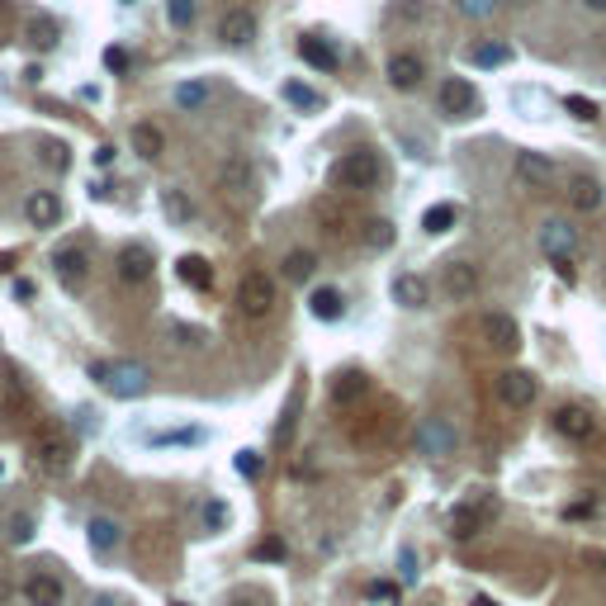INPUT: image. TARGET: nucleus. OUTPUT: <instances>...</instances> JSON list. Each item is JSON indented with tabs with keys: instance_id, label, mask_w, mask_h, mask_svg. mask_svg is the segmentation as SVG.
Instances as JSON below:
<instances>
[{
	"instance_id": "nucleus-3",
	"label": "nucleus",
	"mask_w": 606,
	"mask_h": 606,
	"mask_svg": "<svg viewBox=\"0 0 606 606\" xmlns=\"http://www.w3.org/2000/svg\"><path fill=\"white\" fill-rule=\"evenodd\" d=\"M493 516H497V497H493V493H474V497H465V503L455 507V516H450V535L469 540V535H478L484 526H493Z\"/></svg>"
},
{
	"instance_id": "nucleus-44",
	"label": "nucleus",
	"mask_w": 606,
	"mask_h": 606,
	"mask_svg": "<svg viewBox=\"0 0 606 606\" xmlns=\"http://www.w3.org/2000/svg\"><path fill=\"white\" fill-rule=\"evenodd\" d=\"M455 10L469 19H488V14H497V0H455Z\"/></svg>"
},
{
	"instance_id": "nucleus-17",
	"label": "nucleus",
	"mask_w": 606,
	"mask_h": 606,
	"mask_svg": "<svg viewBox=\"0 0 606 606\" xmlns=\"http://www.w3.org/2000/svg\"><path fill=\"white\" fill-rule=\"evenodd\" d=\"M218 38H223V43L227 48H242V43H252V38H256V14L252 10H227L223 19H218Z\"/></svg>"
},
{
	"instance_id": "nucleus-50",
	"label": "nucleus",
	"mask_w": 606,
	"mask_h": 606,
	"mask_svg": "<svg viewBox=\"0 0 606 606\" xmlns=\"http://www.w3.org/2000/svg\"><path fill=\"white\" fill-rule=\"evenodd\" d=\"M393 14H403V19H422V14H427V0H403V5L393 10Z\"/></svg>"
},
{
	"instance_id": "nucleus-35",
	"label": "nucleus",
	"mask_w": 606,
	"mask_h": 606,
	"mask_svg": "<svg viewBox=\"0 0 606 606\" xmlns=\"http://www.w3.org/2000/svg\"><path fill=\"white\" fill-rule=\"evenodd\" d=\"M284 100L294 104V110H303V114L322 110V95H318V91H308L303 81H284Z\"/></svg>"
},
{
	"instance_id": "nucleus-56",
	"label": "nucleus",
	"mask_w": 606,
	"mask_h": 606,
	"mask_svg": "<svg viewBox=\"0 0 606 606\" xmlns=\"http://www.w3.org/2000/svg\"><path fill=\"white\" fill-rule=\"evenodd\" d=\"M582 5H588V10H606V0H582Z\"/></svg>"
},
{
	"instance_id": "nucleus-49",
	"label": "nucleus",
	"mask_w": 606,
	"mask_h": 606,
	"mask_svg": "<svg viewBox=\"0 0 606 606\" xmlns=\"http://www.w3.org/2000/svg\"><path fill=\"white\" fill-rule=\"evenodd\" d=\"M185 441H199V431H166V436H157V446H185Z\"/></svg>"
},
{
	"instance_id": "nucleus-33",
	"label": "nucleus",
	"mask_w": 606,
	"mask_h": 606,
	"mask_svg": "<svg viewBox=\"0 0 606 606\" xmlns=\"http://www.w3.org/2000/svg\"><path fill=\"white\" fill-rule=\"evenodd\" d=\"M455 223H459V208H455V204H431L427 214H422V227H427L431 237H436V233H450Z\"/></svg>"
},
{
	"instance_id": "nucleus-37",
	"label": "nucleus",
	"mask_w": 606,
	"mask_h": 606,
	"mask_svg": "<svg viewBox=\"0 0 606 606\" xmlns=\"http://www.w3.org/2000/svg\"><path fill=\"white\" fill-rule=\"evenodd\" d=\"M318 218H322V227H327L332 237L346 233V208H341L337 199H322V204H318Z\"/></svg>"
},
{
	"instance_id": "nucleus-43",
	"label": "nucleus",
	"mask_w": 606,
	"mask_h": 606,
	"mask_svg": "<svg viewBox=\"0 0 606 606\" xmlns=\"http://www.w3.org/2000/svg\"><path fill=\"white\" fill-rule=\"evenodd\" d=\"M171 337H176V341H180L185 351H199V346L208 341V337H204L199 327H185V322H171Z\"/></svg>"
},
{
	"instance_id": "nucleus-51",
	"label": "nucleus",
	"mask_w": 606,
	"mask_h": 606,
	"mask_svg": "<svg viewBox=\"0 0 606 606\" xmlns=\"http://www.w3.org/2000/svg\"><path fill=\"white\" fill-rule=\"evenodd\" d=\"M592 512H597L592 503H578V507H569V512H563V516H573V521H578V516H592Z\"/></svg>"
},
{
	"instance_id": "nucleus-55",
	"label": "nucleus",
	"mask_w": 606,
	"mask_h": 606,
	"mask_svg": "<svg viewBox=\"0 0 606 606\" xmlns=\"http://www.w3.org/2000/svg\"><path fill=\"white\" fill-rule=\"evenodd\" d=\"M5 19H10V0H0V24H5Z\"/></svg>"
},
{
	"instance_id": "nucleus-28",
	"label": "nucleus",
	"mask_w": 606,
	"mask_h": 606,
	"mask_svg": "<svg viewBox=\"0 0 606 606\" xmlns=\"http://www.w3.org/2000/svg\"><path fill=\"white\" fill-rule=\"evenodd\" d=\"M569 204L578 208V214H597V208H601V185H597L592 176H573V185H569Z\"/></svg>"
},
{
	"instance_id": "nucleus-7",
	"label": "nucleus",
	"mask_w": 606,
	"mask_h": 606,
	"mask_svg": "<svg viewBox=\"0 0 606 606\" xmlns=\"http://www.w3.org/2000/svg\"><path fill=\"white\" fill-rule=\"evenodd\" d=\"M478 337H484V346L497 351V355H516L521 327H516L512 313H484V318H478Z\"/></svg>"
},
{
	"instance_id": "nucleus-9",
	"label": "nucleus",
	"mask_w": 606,
	"mask_h": 606,
	"mask_svg": "<svg viewBox=\"0 0 606 606\" xmlns=\"http://www.w3.org/2000/svg\"><path fill=\"white\" fill-rule=\"evenodd\" d=\"M497 399H503L507 408H531L540 399V384H535V374L531 370H503L497 374Z\"/></svg>"
},
{
	"instance_id": "nucleus-46",
	"label": "nucleus",
	"mask_w": 606,
	"mask_h": 606,
	"mask_svg": "<svg viewBox=\"0 0 606 606\" xmlns=\"http://www.w3.org/2000/svg\"><path fill=\"white\" fill-rule=\"evenodd\" d=\"M5 531H10L14 545H24V540H34V516H10V521H5Z\"/></svg>"
},
{
	"instance_id": "nucleus-31",
	"label": "nucleus",
	"mask_w": 606,
	"mask_h": 606,
	"mask_svg": "<svg viewBox=\"0 0 606 606\" xmlns=\"http://www.w3.org/2000/svg\"><path fill=\"white\" fill-rule=\"evenodd\" d=\"M465 57L474 62V67H503V62H512V48H507V43H497V38H488V43L465 48Z\"/></svg>"
},
{
	"instance_id": "nucleus-52",
	"label": "nucleus",
	"mask_w": 606,
	"mask_h": 606,
	"mask_svg": "<svg viewBox=\"0 0 606 606\" xmlns=\"http://www.w3.org/2000/svg\"><path fill=\"white\" fill-rule=\"evenodd\" d=\"M95 161H100V166H110V161H114V148H110V142H104V148H95Z\"/></svg>"
},
{
	"instance_id": "nucleus-5",
	"label": "nucleus",
	"mask_w": 606,
	"mask_h": 606,
	"mask_svg": "<svg viewBox=\"0 0 606 606\" xmlns=\"http://www.w3.org/2000/svg\"><path fill=\"white\" fill-rule=\"evenodd\" d=\"M29 459H34L38 474H62L72 465V441H67V436H57V431H38L34 446H29Z\"/></svg>"
},
{
	"instance_id": "nucleus-10",
	"label": "nucleus",
	"mask_w": 606,
	"mask_h": 606,
	"mask_svg": "<svg viewBox=\"0 0 606 606\" xmlns=\"http://www.w3.org/2000/svg\"><path fill=\"white\" fill-rule=\"evenodd\" d=\"M455 446H459V436H455V427L446 422V417H427V422L417 427V450L422 455L446 459V455H455Z\"/></svg>"
},
{
	"instance_id": "nucleus-18",
	"label": "nucleus",
	"mask_w": 606,
	"mask_h": 606,
	"mask_svg": "<svg viewBox=\"0 0 606 606\" xmlns=\"http://www.w3.org/2000/svg\"><path fill=\"white\" fill-rule=\"evenodd\" d=\"M53 270H57V280L67 289H81L86 284V270H91V256L81 252V246H62V252L53 256Z\"/></svg>"
},
{
	"instance_id": "nucleus-27",
	"label": "nucleus",
	"mask_w": 606,
	"mask_h": 606,
	"mask_svg": "<svg viewBox=\"0 0 606 606\" xmlns=\"http://www.w3.org/2000/svg\"><path fill=\"white\" fill-rule=\"evenodd\" d=\"M223 190H227V199H237V204L252 195V166H246L242 157H233L223 166Z\"/></svg>"
},
{
	"instance_id": "nucleus-34",
	"label": "nucleus",
	"mask_w": 606,
	"mask_h": 606,
	"mask_svg": "<svg viewBox=\"0 0 606 606\" xmlns=\"http://www.w3.org/2000/svg\"><path fill=\"white\" fill-rule=\"evenodd\" d=\"M313 270H318V256H313V252H289V256H284V280H289V284L313 280Z\"/></svg>"
},
{
	"instance_id": "nucleus-16",
	"label": "nucleus",
	"mask_w": 606,
	"mask_h": 606,
	"mask_svg": "<svg viewBox=\"0 0 606 606\" xmlns=\"http://www.w3.org/2000/svg\"><path fill=\"white\" fill-rule=\"evenodd\" d=\"M157 270V256L148 252V246H123L119 252V280L123 284H148Z\"/></svg>"
},
{
	"instance_id": "nucleus-11",
	"label": "nucleus",
	"mask_w": 606,
	"mask_h": 606,
	"mask_svg": "<svg viewBox=\"0 0 606 606\" xmlns=\"http://www.w3.org/2000/svg\"><path fill=\"white\" fill-rule=\"evenodd\" d=\"M133 554H138V563H142V569H161V563H171V554H176V545H171V531H161V526L142 531V535L133 540Z\"/></svg>"
},
{
	"instance_id": "nucleus-57",
	"label": "nucleus",
	"mask_w": 606,
	"mask_h": 606,
	"mask_svg": "<svg viewBox=\"0 0 606 606\" xmlns=\"http://www.w3.org/2000/svg\"><path fill=\"white\" fill-rule=\"evenodd\" d=\"M10 597V582H0V601H5Z\"/></svg>"
},
{
	"instance_id": "nucleus-4",
	"label": "nucleus",
	"mask_w": 606,
	"mask_h": 606,
	"mask_svg": "<svg viewBox=\"0 0 606 606\" xmlns=\"http://www.w3.org/2000/svg\"><path fill=\"white\" fill-rule=\"evenodd\" d=\"M436 104H441V114L446 119H469V114H478V91H474V81H465V76H446L441 81V91H436Z\"/></svg>"
},
{
	"instance_id": "nucleus-32",
	"label": "nucleus",
	"mask_w": 606,
	"mask_h": 606,
	"mask_svg": "<svg viewBox=\"0 0 606 606\" xmlns=\"http://www.w3.org/2000/svg\"><path fill=\"white\" fill-rule=\"evenodd\" d=\"M57 38H62V29H57V19H53V14H34V19H29V43H34L38 53L57 48Z\"/></svg>"
},
{
	"instance_id": "nucleus-2",
	"label": "nucleus",
	"mask_w": 606,
	"mask_h": 606,
	"mask_svg": "<svg viewBox=\"0 0 606 606\" xmlns=\"http://www.w3.org/2000/svg\"><path fill=\"white\" fill-rule=\"evenodd\" d=\"M380 180H384V161L370 148H355L332 166V185H337V190H374Z\"/></svg>"
},
{
	"instance_id": "nucleus-54",
	"label": "nucleus",
	"mask_w": 606,
	"mask_h": 606,
	"mask_svg": "<svg viewBox=\"0 0 606 606\" xmlns=\"http://www.w3.org/2000/svg\"><path fill=\"white\" fill-rule=\"evenodd\" d=\"M10 265H14V256H10V252H0V270H10Z\"/></svg>"
},
{
	"instance_id": "nucleus-47",
	"label": "nucleus",
	"mask_w": 606,
	"mask_h": 606,
	"mask_svg": "<svg viewBox=\"0 0 606 606\" xmlns=\"http://www.w3.org/2000/svg\"><path fill=\"white\" fill-rule=\"evenodd\" d=\"M289 550H284V540H261L256 545V559H284Z\"/></svg>"
},
{
	"instance_id": "nucleus-25",
	"label": "nucleus",
	"mask_w": 606,
	"mask_h": 606,
	"mask_svg": "<svg viewBox=\"0 0 606 606\" xmlns=\"http://www.w3.org/2000/svg\"><path fill=\"white\" fill-rule=\"evenodd\" d=\"M176 275L190 284V289H214V265H208L199 252H185V256L176 261Z\"/></svg>"
},
{
	"instance_id": "nucleus-48",
	"label": "nucleus",
	"mask_w": 606,
	"mask_h": 606,
	"mask_svg": "<svg viewBox=\"0 0 606 606\" xmlns=\"http://www.w3.org/2000/svg\"><path fill=\"white\" fill-rule=\"evenodd\" d=\"M104 67H110V72H129V53H123V48H104Z\"/></svg>"
},
{
	"instance_id": "nucleus-58",
	"label": "nucleus",
	"mask_w": 606,
	"mask_h": 606,
	"mask_svg": "<svg viewBox=\"0 0 606 606\" xmlns=\"http://www.w3.org/2000/svg\"><path fill=\"white\" fill-rule=\"evenodd\" d=\"M171 606H190V601H171Z\"/></svg>"
},
{
	"instance_id": "nucleus-19",
	"label": "nucleus",
	"mask_w": 606,
	"mask_h": 606,
	"mask_svg": "<svg viewBox=\"0 0 606 606\" xmlns=\"http://www.w3.org/2000/svg\"><path fill=\"white\" fill-rule=\"evenodd\" d=\"M62 597H67V588H62L57 573H29L24 578V601L29 606H62Z\"/></svg>"
},
{
	"instance_id": "nucleus-42",
	"label": "nucleus",
	"mask_w": 606,
	"mask_h": 606,
	"mask_svg": "<svg viewBox=\"0 0 606 606\" xmlns=\"http://www.w3.org/2000/svg\"><path fill=\"white\" fill-rule=\"evenodd\" d=\"M233 465H237V474H242V478H261L265 459H261L256 450H237V459H233Z\"/></svg>"
},
{
	"instance_id": "nucleus-6",
	"label": "nucleus",
	"mask_w": 606,
	"mask_h": 606,
	"mask_svg": "<svg viewBox=\"0 0 606 606\" xmlns=\"http://www.w3.org/2000/svg\"><path fill=\"white\" fill-rule=\"evenodd\" d=\"M237 308L246 313V318H270V308H275V280L261 275V270L242 275V284H237Z\"/></svg>"
},
{
	"instance_id": "nucleus-13",
	"label": "nucleus",
	"mask_w": 606,
	"mask_h": 606,
	"mask_svg": "<svg viewBox=\"0 0 606 606\" xmlns=\"http://www.w3.org/2000/svg\"><path fill=\"white\" fill-rule=\"evenodd\" d=\"M384 76H389L393 91H417V86H422V76H427V62L417 57V53H393Z\"/></svg>"
},
{
	"instance_id": "nucleus-40",
	"label": "nucleus",
	"mask_w": 606,
	"mask_h": 606,
	"mask_svg": "<svg viewBox=\"0 0 606 606\" xmlns=\"http://www.w3.org/2000/svg\"><path fill=\"white\" fill-rule=\"evenodd\" d=\"M166 19L176 29H190L195 24V0H166Z\"/></svg>"
},
{
	"instance_id": "nucleus-20",
	"label": "nucleus",
	"mask_w": 606,
	"mask_h": 606,
	"mask_svg": "<svg viewBox=\"0 0 606 606\" xmlns=\"http://www.w3.org/2000/svg\"><path fill=\"white\" fill-rule=\"evenodd\" d=\"M299 57L308 62V67H313V72H327V76H332V72H337V67H341V57H337V48H332V43H327V38H318V34H303V38H299Z\"/></svg>"
},
{
	"instance_id": "nucleus-14",
	"label": "nucleus",
	"mask_w": 606,
	"mask_h": 606,
	"mask_svg": "<svg viewBox=\"0 0 606 606\" xmlns=\"http://www.w3.org/2000/svg\"><path fill=\"white\" fill-rule=\"evenodd\" d=\"M554 431L563 436V441H592V436H597V417L588 408L569 403V408L554 412Z\"/></svg>"
},
{
	"instance_id": "nucleus-15",
	"label": "nucleus",
	"mask_w": 606,
	"mask_h": 606,
	"mask_svg": "<svg viewBox=\"0 0 606 606\" xmlns=\"http://www.w3.org/2000/svg\"><path fill=\"white\" fill-rule=\"evenodd\" d=\"M512 171H516V180H521V185H531V190H540V185H550V180H554V161H550L545 152H531V148H521V152H516V166H512Z\"/></svg>"
},
{
	"instance_id": "nucleus-30",
	"label": "nucleus",
	"mask_w": 606,
	"mask_h": 606,
	"mask_svg": "<svg viewBox=\"0 0 606 606\" xmlns=\"http://www.w3.org/2000/svg\"><path fill=\"white\" fill-rule=\"evenodd\" d=\"M365 393H370V380L361 370H341L337 384H332V399L337 403H355V399H365Z\"/></svg>"
},
{
	"instance_id": "nucleus-22",
	"label": "nucleus",
	"mask_w": 606,
	"mask_h": 606,
	"mask_svg": "<svg viewBox=\"0 0 606 606\" xmlns=\"http://www.w3.org/2000/svg\"><path fill=\"white\" fill-rule=\"evenodd\" d=\"M129 142H133V152H138L142 161H157V157L166 152V133L157 129V123H148V119L129 129Z\"/></svg>"
},
{
	"instance_id": "nucleus-12",
	"label": "nucleus",
	"mask_w": 606,
	"mask_h": 606,
	"mask_svg": "<svg viewBox=\"0 0 606 606\" xmlns=\"http://www.w3.org/2000/svg\"><path fill=\"white\" fill-rule=\"evenodd\" d=\"M478 284H484L478 265H469V261H446V270H441V289H446L450 299H474V294H478Z\"/></svg>"
},
{
	"instance_id": "nucleus-45",
	"label": "nucleus",
	"mask_w": 606,
	"mask_h": 606,
	"mask_svg": "<svg viewBox=\"0 0 606 606\" xmlns=\"http://www.w3.org/2000/svg\"><path fill=\"white\" fill-rule=\"evenodd\" d=\"M227 516H233V512H227V503H218V497H214V503H204V526L208 531H223Z\"/></svg>"
},
{
	"instance_id": "nucleus-53",
	"label": "nucleus",
	"mask_w": 606,
	"mask_h": 606,
	"mask_svg": "<svg viewBox=\"0 0 606 606\" xmlns=\"http://www.w3.org/2000/svg\"><path fill=\"white\" fill-rule=\"evenodd\" d=\"M469 606H497V601H493V597H488V592H478V597H474V601H469Z\"/></svg>"
},
{
	"instance_id": "nucleus-26",
	"label": "nucleus",
	"mask_w": 606,
	"mask_h": 606,
	"mask_svg": "<svg viewBox=\"0 0 606 606\" xmlns=\"http://www.w3.org/2000/svg\"><path fill=\"white\" fill-rule=\"evenodd\" d=\"M86 540H91V550L95 554H110L119 540H123V526L114 516H91V526H86Z\"/></svg>"
},
{
	"instance_id": "nucleus-41",
	"label": "nucleus",
	"mask_w": 606,
	"mask_h": 606,
	"mask_svg": "<svg viewBox=\"0 0 606 606\" xmlns=\"http://www.w3.org/2000/svg\"><path fill=\"white\" fill-rule=\"evenodd\" d=\"M563 110H569L573 119H582V123H592V119H597V104H592L588 95H563Z\"/></svg>"
},
{
	"instance_id": "nucleus-59",
	"label": "nucleus",
	"mask_w": 606,
	"mask_h": 606,
	"mask_svg": "<svg viewBox=\"0 0 606 606\" xmlns=\"http://www.w3.org/2000/svg\"><path fill=\"white\" fill-rule=\"evenodd\" d=\"M100 606H110V601H100Z\"/></svg>"
},
{
	"instance_id": "nucleus-39",
	"label": "nucleus",
	"mask_w": 606,
	"mask_h": 606,
	"mask_svg": "<svg viewBox=\"0 0 606 606\" xmlns=\"http://www.w3.org/2000/svg\"><path fill=\"white\" fill-rule=\"evenodd\" d=\"M204 100H208L204 81H185V86H176V104H180V110H199Z\"/></svg>"
},
{
	"instance_id": "nucleus-1",
	"label": "nucleus",
	"mask_w": 606,
	"mask_h": 606,
	"mask_svg": "<svg viewBox=\"0 0 606 606\" xmlns=\"http://www.w3.org/2000/svg\"><path fill=\"white\" fill-rule=\"evenodd\" d=\"M91 380L104 384L114 399H142L152 374H148V365H138V361H91Z\"/></svg>"
},
{
	"instance_id": "nucleus-36",
	"label": "nucleus",
	"mask_w": 606,
	"mask_h": 606,
	"mask_svg": "<svg viewBox=\"0 0 606 606\" xmlns=\"http://www.w3.org/2000/svg\"><path fill=\"white\" fill-rule=\"evenodd\" d=\"M38 157H43V166H53V171H67V166H72V148H67V142H38Z\"/></svg>"
},
{
	"instance_id": "nucleus-38",
	"label": "nucleus",
	"mask_w": 606,
	"mask_h": 606,
	"mask_svg": "<svg viewBox=\"0 0 606 606\" xmlns=\"http://www.w3.org/2000/svg\"><path fill=\"white\" fill-rule=\"evenodd\" d=\"M161 208H166V214H171L176 223H190V218H195V204L185 199L180 190H166V195H161Z\"/></svg>"
},
{
	"instance_id": "nucleus-8",
	"label": "nucleus",
	"mask_w": 606,
	"mask_h": 606,
	"mask_svg": "<svg viewBox=\"0 0 606 606\" xmlns=\"http://www.w3.org/2000/svg\"><path fill=\"white\" fill-rule=\"evenodd\" d=\"M540 252L550 261H573L578 256V227L569 218H545L540 223Z\"/></svg>"
},
{
	"instance_id": "nucleus-21",
	"label": "nucleus",
	"mask_w": 606,
	"mask_h": 606,
	"mask_svg": "<svg viewBox=\"0 0 606 606\" xmlns=\"http://www.w3.org/2000/svg\"><path fill=\"white\" fill-rule=\"evenodd\" d=\"M24 218H29L34 227H57V218H62V199H57V190H29V199H24Z\"/></svg>"
},
{
	"instance_id": "nucleus-29",
	"label": "nucleus",
	"mask_w": 606,
	"mask_h": 606,
	"mask_svg": "<svg viewBox=\"0 0 606 606\" xmlns=\"http://www.w3.org/2000/svg\"><path fill=\"white\" fill-rule=\"evenodd\" d=\"M393 237H399V227H393L389 218H370L361 227V246H365V252H389Z\"/></svg>"
},
{
	"instance_id": "nucleus-24",
	"label": "nucleus",
	"mask_w": 606,
	"mask_h": 606,
	"mask_svg": "<svg viewBox=\"0 0 606 606\" xmlns=\"http://www.w3.org/2000/svg\"><path fill=\"white\" fill-rule=\"evenodd\" d=\"M393 303H403V308H427V280L422 275H412V270H403V275H393Z\"/></svg>"
},
{
	"instance_id": "nucleus-23",
	"label": "nucleus",
	"mask_w": 606,
	"mask_h": 606,
	"mask_svg": "<svg viewBox=\"0 0 606 606\" xmlns=\"http://www.w3.org/2000/svg\"><path fill=\"white\" fill-rule=\"evenodd\" d=\"M308 313H313L318 322H337L341 313H346V294H341V289H332V284L313 289V294H308Z\"/></svg>"
}]
</instances>
